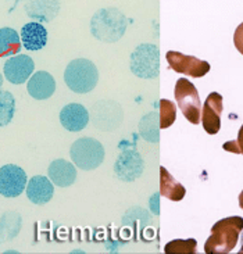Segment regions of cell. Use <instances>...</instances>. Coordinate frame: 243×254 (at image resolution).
I'll list each match as a JSON object with an SVG mask.
<instances>
[{"mask_svg":"<svg viewBox=\"0 0 243 254\" xmlns=\"http://www.w3.org/2000/svg\"><path fill=\"white\" fill-rule=\"evenodd\" d=\"M243 231L242 217H228L215 222L211 228V235L204 243V252L207 254L231 253L239 241V235Z\"/></svg>","mask_w":243,"mask_h":254,"instance_id":"obj_1","label":"cell"},{"mask_svg":"<svg viewBox=\"0 0 243 254\" xmlns=\"http://www.w3.org/2000/svg\"><path fill=\"white\" fill-rule=\"evenodd\" d=\"M128 20L118 8H102L90 20V32L97 41L114 43L124 36Z\"/></svg>","mask_w":243,"mask_h":254,"instance_id":"obj_2","label":"cell"},{"mask_svg":"<svg viewBox=\"0 0 243 254\" xmlns=\"http://www.w3.org/2000/svg\"><path fill=\"white\" fill-rule=\"evenodd\" d=\"M64 81L74 93H89L99 82L97 67L88 59H75L68 63L64 71Z\"/></svg>","mask_w":243,"mask_h":254,"instance_id":"obj_3","label":"cell"},{"mask_svg":"<svg viewBox=\"0 0 243 254\" xmlns=\"http://www.w3.org/2000/svg\"><path fill=\"white\" fill-rule=\"evenodd\" d=\"M69 157L76 168L93 171L104 160L103 144L93 137H79L69 147Z\"/></svg>","mask_w":243,"mask_h":254,"instance_id":"obj_4","label":"cell"},{"mask_svg":"<svg viewBox=\"0 0 243 254\" xmlns=\"http://www.w3.org/2000/svg\"><path fill=\"white\" fill-rule=\"evenodd\" d=\"M174 96H175L177 104L182 111L183 117L186 118L190 124H199L201 118V102L199 92L193 83L186 78L178 79L175 83Z\"/></svg>","mask_w":243,"mask_h":254,"instance_id":"obj_5","label":"cell"},{"mask_svg":"<svg viewBox=\"0 0 243 254\" xmlns=\"http://www.w3.org/2000/svg\"><path fill=\"white\" fill-rule=\"evenodd\" d=\"M129 67L133 75L140 79H150L159 75V48L142 43L132 52Z\"/></svg>","mask_w":243,"mask_h":254,"instance_id":"obj_6","label":"cell"},{"mask_svg":"<svg viewBox=\"0 0 243 254\" xmlns=\"http://www.w3.org/2000/svg\"><path fill=\"white\" fill-rule=\"evenodd\" d=\"M145 171V161L136 149H124L114 163V174L124 182H133Z\"/></svg>","mask_w":243,"mask_h":254,"instance_id":"obj_7","label":"cell"},{"mask_svg":"<svg viewBox=\"0 0 243 254\" xmlns=\"http://www.w3.org/2000/svg\"><path fill=\"white\" fill-rule=\"evenodd\" d=\"M28 184L27 172L15 164L0 167V194L7 199L18 197Z\"/></svg>","mask_w":243,"mask_h":254,"instance_id":"obj_8","label":"cell"},{"mask_svg":"<svg viewBox=\"0 0 243 254\" xmlns=\"http://www.w3.org/2000/svg\"><path fill=\"white\" fill-rule=\"evenodd\" d=\"M167 62L170 68L174 69L178 74L192 76V78H201L210 71V64L204 60H200L194 56H187L180 52L170 50L166 55Z\"/></svg>","mask_w":243,"mask_h":254,"instance_id":"obj_9","label":"cell"},{"mask_svg":"<svg viewBox=\"0 0 243 254\" xmlns=\"http://www.w3.org/2000/svg\"><path fill=\"white\" fill-rule=\"evenodd\" d=\"M35 72V63L28 55L11 56L3 64V75L13 85H22Z\"/></svg>","mask_w":243,"mask_h":254,"instance_id":"obj_10","label":"cell"},{"mask_svg":"<svg viewBox=\"0 0 243 254\" xmlns=\"http://www.w3.org/2000/svg\"><path fill=\"white\" fill-rule=\"evenodd\" d=\"M222 110V96L218 92H211L203 104L201 110V124L208 135H215L221 129Z\"/></svg>","mask_w":243,"mask_h":254,"instance_id":"obj_11","label":"cell"},{"mask_svg":"<svg viewBox=\"0 0 243 254\" xmlns=\"http://www.w3.org/2000/svg\"><path fill=\"white\" fill-rule=\"evenodd\" d=\"M60 124L68 132H81L89 124V111L79 103H69L60 111Z\"/></svg>","mask_w":243,"mask_h":254,"instance_id":"obj_12","label":"cell"},{"mask_svg":"<svg viewBox=\"0 0 243 254\" xmlns=\"http://www.w3.org/2000/svg\"><path fill=\"white\" fill-rule=\"evenodd\" d=\"M28 200L36 206L48 204L53 199L55 194V185L53 182L45 175H35L28 181L25 188Z\"/></svg>","mask_w":243,"mask_h":254,"instance_id":"obj_13","label":"cell"},{"mask_svg":"<svg viewBox=\"0 0 243 254\" xmlns=\"http://www.w3.org/2000/svg\"><path fill=\"white\" fill-rule=\"evenodd\" d=\"M27 90L35 100H48L55 95L56 79L46 71L34 72L27 81Z\"/></svg>","mask_w":243,"mask_h":254,"instance_id":"obj_14","label":"cell"},{"mask_svg":"<svg viewBox=\"0 0 243 254\" xmlns=\"http://www.w3.org/2000/svg\"><path fill=\"white\" fill-rule=\"evenodd\" d=\"M48 177L55 186L68 188L76 181L75 165L64 158L53 160L48 167Z\"/></svg>","mask_w":243,"mask_h":254,"instance_id":"obj_15","label":"cell"},{"mask_svg":"<svg viewBox=\"0 0 243 254\" xmlns=\"http://www.w3.org/2000/svg\"><path fill=\"white\" fill-rule=\"evenodd\" d=\"M20 38L25 50L38 52L45 48L48 43V31L41 22L32 21L21 28Z\"/></svg>","mask_w":243,"mask_h":254,"instance_id":"obj_16","label":"cell"},{"mask_svg":"<svg viewBox=\"0 0 243 254\" xmlns=\"http://www.w3.org/2000/svg\"><path fill=\"white\" fill-rule=\"evenodd\" d=\"M25 13L38 22H50L60 10V0H25Z\"/></svg>","mask_w":243,"mask_h":254,"instance_id":"obj_17","label":"cell"},{"mask_svg":"<svg viewBox=\"0 0 243 254\" xmlns=\"http://www.w3.org/2000/svg\"><path fill=\"white\" fill-rule=\"evenodd\" d=\"M160 194L173 201H181L186 194L185 186L175 181L164 167H160Z\"/></svg>","mask_w":243,"mask_h":254,"instance_id":"obj_18","label":"cell"},{"mask_svg":"<svg viewBox=\"0 0 243 254\" xmlns=\"http://www.w3.org/2000/svg\"><path fill=\"white\" fill-rule=\"evenodd\" d=\"M22 48L21 38L14 28H0V57L18 55Z\"/></svg>","mask_w":243,"mask_h":254,"instance_id":"obj_19","label":"cell"},{"mask_svg":"<svg viewBox=\"0 0 243 254\" xmlns=\"http://www.w3.org/2000/svg\"><path fill=\"white\" fill-rule=\"evenodd\" d=\"M21 229V215L14 211L4 213L0 218V242L14 239Z\"/></svg>","mask_w":243,"mask_h":254,"instance_id":"obj_20","label":"cell"},{"mask_svg":"<svg viewBox=\"0 0 243 254\" xmlns=\"http://www.w3.org/2000/svg\"><path fill=\"white\" fill-rule=\"evenodd\" d=\"M160 120L157 113H149L139 123V133L147 142H159Z\"/></svg>","mask_w":243,"mask_h":254,"instance_id":"obj_21","label":"cell"},{"mask_svg":"<svg viewBox=\"0 0 243 254\" xmlns=\"http://www.w3.org/2000/svg\"><path fill=\"white\" fill-rule=\"evenodd\" d=\"M15 114V99L11 92L0 89V128L7 127Z\"/></svg>","mask_w":243,"mask_h":254,"instance_id":"obj_22","label":"cell"},{"mask_svg":"<svg viewBox=\"0 0 243 254\" xmlns=\"http://www.w3.org/2000/svg\"><path fill=\"white\" fill-rule=\"evenodd\" d=\"M160 129H167L175 123L177 120V106L167 99L160 100Z\"/></svg>","mask_w":243,"mask_h":254,"instance_id":"obj_23","label":"cell"},{"mask_svg":"<svg viewBox=\"0 0 243 254\" xmlns=\"http://www.w3.org/2000/svg\"><path fill=\"white\" fill-rule=\"evenodd\" d=\"M196 246H197V242L192 238L190 239H175V241L167 243L164 252L167 254H193L196 253Z\"/></svg>","mask_w":243,"mask_h":254,"instance_id":"obj_24","label":"cell"},{"mask_svg":"<svg viewBox=\"0 0 243 254\" xmlns=\"http://www.w3.org/2000/svg\"><path fill=\"white\" fill-rule=\"evenodd\" d=\"M224 150L231 151V153H236V154H243V125L239 129V133H238V139L236 140H231V142H227L224 143Z\"/></svg>","mask_w":243,"mask_h":254,"instance_id":"obj_25","label":"cell"},{"mask_svg":"<svg viewBox=\"0 0 243 254\" xmlns=\"http://www.w3.org/2000/svg\"><path fill=\"white\" fill-rule=\"evenodd\" d=\"M234 43H235L236 50L243 55V22L239 24L238 28L235 29V34H234Z\"/></svg>","mask_w":243,"mask_h":254,"instance_id":"obj_26","label":"cell"},{"mask_svg":"<svg viewBox=\"0 0 243 254\" xmlns=\"http://www.w3.org/2000/svg\"><path fill=\"white\" fill-rule=\"evenodd\" d=\"M239 206H241V208L243 210V190L241 192V194H239Z\"/></svg>","mask_w":243,"mask_h":254,"instance_id":"obj_27","label":"cell"},{"mask_svg":"<svg viewBox=\"0 0 243 254\" xmlns=\"http://www.w3.org/2000/svg\"><path fill=\"white\" fill-rule=\"evenodd\" d=\"M1 85H3V75H1V72H0V88H1Z\"/></svg>","mask_w":243,"mask_h":254,"instance_id":"obj_28","label":"cell"}]
</instances>
